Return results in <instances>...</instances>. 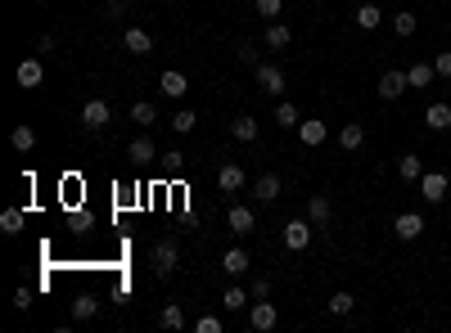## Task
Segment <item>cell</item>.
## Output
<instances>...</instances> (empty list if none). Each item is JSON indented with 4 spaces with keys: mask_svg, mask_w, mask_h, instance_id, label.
<instances>
[{
    "mask_svg": "<svg viewBox=\"0 0 451 333\" xmlns=\"http://www.w3.org/2000/svg\"><path fill=\"white\" fill-rule=\"evenodd\" d=\"M230 135H235L239 144H253V140H258V122H253L249 113H244V117H235V122H230Z\"/></svg>",
    "mask_w": 451,
    "mask_h": 333,
    "instance_id": "cell-18",
    "label": "cell"
},
{
    "mask_svg": "<svg viewBox=\"0 0 451 333\" xmlns=\"http://www.w3.org/2000/svg\"><path fill=\"white\" fill-rule=\"evenodd\" d=\"M253 72H258V86L266 95H285V72H280L275 64H258Z\"/></svg>",
    "mask_w": 451,
    "mask_h": 333,
    "instance_id": "cell-8",
    "label": "cell"
},
{
    "mask_svg": "<svg viewBox=\"0 0 451 333\" xmlns=\"http://www.w3.org/2000/svg\"><path fill=\"white\" fill-rule=\"evenodd\" d=\"M158 325H163V329H185V311H181V306L172 302V306H163V315H158Z\"/></svg>",
    "mask_w": 451,
    "mask_h": 333,
    "instance_id": "cell-28",
    "label": "cell"
},
{
    "mask_svg": "<svg viewBox=\"0 0 451 333\" xmlns=\"http://www.w3.org/2000/svg\"><path fill=\"white\" fill-rule=\"evenodd\" d=\"M298 140L302 144H307V149H316V144H325V140H330V127H325V122H298Z\"/></svg>",
    "mask_w": 451,
    "mask_h": 333,
    "instance_id": "cell-12",
    "label": "cell"
},
{
    "mask_svg": "<svg viewBox=\"0 0 451 333\" xmlns=\"http://www.w3.org/2000/svg\"><path fill=\"white\" fill-rule=\"evenodd\" d=\"M312 221H289V226H285V248L289 252H302V248H307V243H312Z\"/></svg>",
    "mask_w": 451,
    "mask_h": 333,
    "instance_id": "cell-4",
    "label": "cell"
},
{
    "mask_svg": "<svg viewBox=\"0 0 451 333\" xmlns=\"http://www.w3.org/2000/svg\"><path fill=\"white\" fill-rule=\"evenodd\" d=\"M447 176H443V171H424V176H420V194H424V203H443L447 199Z\"/></svg>",
    "mask_w": 451,
    "mask_h": 333,
    "instance_id": "cell-3",
    "label": "cell"
},
{
    "mask_svg": "<svg viewBox=\"0 0 451 333\" xmlns=\"http://www.w3.org/2000/svg\"><path fill=\"white\" fill-rule=\"evenodd\" d=\"M424 127H429V131H451V104H429Z\"/></svg>",
    "mask_w": 451,
    "mask_h": 333,
    "instance_id": "cell-15",
    "label": "cell"
},
{
    "mask_svg": "<svg viewBox=\"0 0 451 333\" xmlns=\"http://www.w3.org/2000/svg\"><path fill=\"white\" fill-rule=\"evenodd\" d=\"M104 9H108V18H122V14H127V0H108Z\"/></svg>",
    "mask_w": 451,
    "mask_h": 333,
    "instance_id": "cell-41",
    "label": "cell"
},
{
    "mask_svg": "<svg viewBox=\"0 0 451 333\" xmlns=\"http://www.w3.org/2000/svg\"><path fill=\"white\" fill-rule=\"evenodd\" d=\"M433 77H438V68H433V64H424V59L406 68V81H411V86H420V90H424V86H429Z\"/></svg>",
    "mask_w": 451,
    "mask_h": 333,
    "instance_id": "cell-21",
    "label": "cell"
},
{
    "mask_svg": "<svg viewBox=\"0 0 451 333\" xmlns=\"http://www.w3.org/2000/svg\"><path fill=\"white\" fill-rule=\"evenodd\" d=\"M401 90H411V81H406V72H397V68H388L384 77H379V100H397Z\"/></svg>",
    "mask_w": 451,
    "mask_h": 333,
    "instance_id": "cell-10",
    "label": "cell"
},
{
    "mask_svg": "<svg viewBox=\"0 0 451 333\" xmlns=\"http://www.w3.org/2000/svg\"><path fill=\"white\" fill-rule=\"evenodd\" d=\"M275 320H280V311H275V302H266V298H258V302H253V311H249V325L258 329V333H266V329H275Z\"/></svg>",
    "mask_w": 451,
    "mask_h": 333,
    "instance_id": "cell-5",
    "label": "cell"
},
{
    "mask_svg": "<svg viewBox=\"0 0 451 333\" xmlns=\"http://www.w3.org/2000/svg\"><path fill=\"white\" fill-rule=\"evenodd\" d=\"M217 185H222V194H235V189H244V167L226 163L222 171H217Z\"/></svg>",
    "mask_w": 451,
    "mask_h": 333,
    "instance_id": "cell-14",
    "label": "cell"
},
{
    "mask_svg": "<svg viewBox=\"0 0 451 333\" xmlns=\"http://www.w3.org/2000/svg\"><path fill=\"white\" fill-rule=\"evenodd\" d=\"M393 234H397V239H401V243H411V239H420V234H424V216H420V212H401V216L393 221Z\"/></svg>",
    "mask_w": 451,
    "mask_h": 333,
    "instance_id": "cell-6",
    "label": "cell"
},
{
    "mask_svg": "<svg viewBox=\"0 0 451 333\" xmlns=\"http://www.w3.org/2000/svg\"><path fill=\"white\" fill-rule=\"evenodd\" d=\"M95 311H100V298H95V293H81V298L72 302V315H77V320H91Z\"/></svg>",
    "mask_w": 451,
    "mask_h": 333,
    "instance_id": "cell-27",
    "label": "cell"
},
{
    "mask_svg": "<svg viewBox=\"0 0 451 333\" xmlns=\"http://www.w3.org/2000/svg\"><path fill=\"white\" fill-rule=\"evenodd\" d=\"M14 306H18V311H28V306H32V293L18 288V293H14Z\"/></svg>",
    "mask_w": 451,
    "mask_h": 333,
    "instance_id": "cell-42",
    "label": "cell"
},
{
    "mask_svg": "<svg viewBox=\"0 0 451 333\" xmlns=\"http://www.w3.org/2000/svg\"><path fill=\"white\" fill-rule=\"evenodd\" d=\"M149 262H154V275H158V279H172V270H176V262H181V248H176L172 239H163V243H154Z\"/></svg>",
    "mask_w": 451,
    "mask_h": 333,
    "instance_id": "cell-1",
    "label": "cell"
},
{
    "mask_svg": "<svg viewBox=\"0 0 451 333\" xmlns=\"http://www.w3.org/2000/svg\"><path fill=\"white\" fill-rule=\"evenodd\" d=\"M158 90L167 95V100H181V95L190 90V81H185V72H176V68H167L163 77H158Z\"/></svg>",
    "mask_w": 451,
    "mask_h": 333,
    "instance_id": "cell-11",
    "label": "cell"
},
{
    "mask_svg": "<svg viewBox=\"0 0 451 333\" xmlns=\"http://www.w3.org/2000/svg\"><path fill=\"white\" fill-rule=\"evenodd\" d=\"M244 302H249V298H244V288H226V298H222L226 311H244Z\"/></svg>",
    "mask_w": 451,
    "mask_h": 333,
    "instance_id": "cell-35",
    "label": "cell"
},
{
    "mask_svg": "<svg viewBox=\"0 0 451 333\" xmlns=\"http://www.w3.org/2000/svg\"><path fill=\"white\" fill-rule=\"evenodd\" d=\"M131 158H136V163H154V158H158L149 135H136V140H131Z\"/></svg>",
    "mask_w": 451,
    "mask_h": 333,
    "instance_id": "cell-25",
    "label": "cell"
},
{
    "mask_svg": "<svg viewBox=\"0 0 451 333\" xmlns=\"http://www.w3.org/2000/svg\"><path fill=\"white\" fill-rule=\"evenodd\" d=\"M226 221H230V230H235V234H253V230H258V212H253V207H244V203L230 207Z\"/></svg>",
    "mask_w": 451,
    "mask_h": 333,
    "instance_id": "cell-7",
    "label": "cell"
},
{
    "mask_svg": "<svg viewBox=\"0 0 451 333\" xmlns=\"http://www.w3.org/2000/svg\"><path fill=\"white\" fill-rule=\"evenodd\" d=\"M275 122H280V127H298L302 117H298V108L289 104V100H280V104H275Z\"/></svg>",
    "mask_w": 451,
    "mask_h": 333,
    "instance_id": "cell-33",
    "label": "cell"
},
{
    "mask_svg": "<svg viewBox=\"0 0 451 333\" xmlns=\"http://www.w3.org/2000/svg\"><path fill=\"white\" fill-rule=\"evenodd\" d=\"M289 41H294V32H289L285 23H271V28H266V45H271V50H285Z\"/></svg>",
    "mask_w": 451,
    "mask_h": 333,
    "instance_id": "cell-26",
    "label": "cell"
},
{
    "mask_svg": "<svg viewBox=\"0 0 451 333\" xmlns=\"http://www.w3.org/2000/svg\"><path fill=\"white\" fill-rule=\"evenodd\" d=\"M23 226H28V212H23V207H5V212H0V230L5 234H18Z\"/></svg>",
    "mask_w": 451,
    "mask_h": 333,
    "instance_id": "cell-23",
    "label": "cell"
},
{
    "mask_svg": "<svg viewBox=\"0 0 451 333\" xmlns=\"http://www.w3.org/2000/svg\"><path fill=\"white\" fill-rule=\"evenodd\" d=\"M379 23H384V9H379V5H361V9H357V28L375 32V28H379Z\"/></svg>",
    "mask_w": 451,
    "mask_h": 333,
    "instance_id": "cell-24",
    "label": "cell"
},
{
    "mask_svg": "<svg viewBox=\"0 0 451 333\" xmlns=\"http://www.w3.org/2000/svg\"><path fill=\"white\" fill-rule=\"evenodd\" d=\"M239 64H253V68H258L262 59H258V50H253V45H239Z\"/></svg>",
    "mask_w": 451,
    "mask_h": 333,
    "instance_id": "cell-40",
    "label": "cell"
},
{
    "mask_svg": "<svg viewBox=\"0 0 451 333\" xmlns=\"http://www.w3.org/2000/svg\"><path fill=\"white\" fill-rule=\"evenodd\" d=\"M194 329L199 333H222L226 325H222V315H203V320H194Z\"/></svg>",
    "mask_w": 451,
    "mask_h": 333,
    "instance_id": "cell-36",
    "label": "cell"
},
{
    "mask_svg": "<svg viewBox=\"0 0 451 333\" xmlns=\"http://www.w3.org/2000/svg\"><path fill=\"white\" fill-rule=\"evenodd\" d=\"M108 117H113V113H108L104 100H86V104H81V127H86V131H104Z\"/></svg>",
    "mask_w": 451,
    "mask_h": 333,
    "instance_id": "cell-2",
    "label": "cell"
},
{
    "mask_svg": "<svg viewBox=\"0 0 451 333\" xmlns=\"http://www.w3.org/2000/svg\"><path fill=\"white\" fill-rule=\"evenodd\" d=\"M253 199H262V203L280 199V176H275V171H266V176H258V185H253Z\"/></svg>",
    "mask_w": 451,
    "mask_h": 333,
    "instance_id": "cell-16",
    "label": "cell"
},
{
    "mask_svg": "<svg viewBox=\"0 0 451 333\" xmlns=\"http://www.w3.org/2000/svg\"><path fill=\"white\" fill-rule=\"evenodd\" d=\"M222 270H226V275H244V270H249V252H244V248H230L226 257H222Z\"/></svg>",
    "mask_w": 451,
    "mask_h": 333,
    "instance_id": "cell-20",
    "label": "cell"
},
{
    "mask_svg": "<svg viewBox=\"0 0 451 333\" xmlns=\"http://www.w3.org/2000/svg\"><path fill=\"white\" fill-rule=\"evenodd\" d=\"M330 216H334V207H330V199H325V194H316V199L307 203V221H312L316 230H325V226H330Z\"/></svg>",
    "mask_w": 451,
    "mask_h": 333,
    "instance_id": "cell-13",
    "label": "cell"
},
{
    "mask_svg": "<svg viewBox=\"0 0 451 333\" xmlns=\"http://www.w3.org/2000/svg\"><path fill=\"white\" fill-rule=\"evenodd\" d=\"M253 5H258V14H262V18H271V23L280 18V0H253Z\"/></svg>",
    "mask_w": 451,
    "mask_h": 333,
    "instance_id": "cell-37",
    "label": "cell"
},
{
    "mask_svg": "<svg viewBox=\"0 0 451 333\" xmlns=\"http://www.w3.org/2000/svg\"><path fill=\"white\" fill-rule=\"evenodd\" d=\"M258 298H271V279H253V302Z\"/></svg>",
    "mask_w": 451,
    "mask_h": 333,
    "instance_id": "cell-39",
    "label": "cell"
},
{
    "mask_svg": "<svg viewBox=\"0 0 451 333\" xmlns=\"http://www.w3.org/2000/svg\"><path fill=\"white\" fill-rule=\"evenodd\" d=\"M338 144H343L348 153H357L361 144H365V127H361V122H348V127L338 131Z\"/></svg>",
    "mask_w": 451,
    "mask_h": 333,
    "instance_id": "cell-17",
    "label": "cell"
},
{
    "mask_svg": "<svg viewBox=\"0 0 451 333\" xmlns=\"http://www.w3.org/2000/svg\"><path fill=\"white\" fill-rule=\"evenodd\" d=\"M9 144H14L18 153H28V149H36V131H32V127H14V135H9Z\"/></svg>",
    "mask_w": 451,
    "mask_h": 333,
    "instance_id": "cell-30",
    "label": "cell"
},
{
    "mask_svg": "<svg viewBox=\"0 0 451 333\" xmlns=\"http://www.w3.org/2000/svg\"><path fill=\"white\" fill-rule=\"evenodd\" d=\"M433 68H438V77H451V50H443L433 59Z\"/></svg>",
    "mask_w": 451,
    "mask_h": 333,
    "instance_id": "cell-38",
    "label": "cell"
},
{
    "mask_svg": "<svg viewBox=\"0 0 451 333\" xmlns=\"http://www.w3.org/2000/svg\"><path fill=\"white\" fill-rule=\"evenodd\" d=\"M397 176H401V180H420V176H424L420 153H401V158H397Z\"/></svg>",
    "mask_w": 451,
    "mask_h": 333,
    "instance_id": "cell-19",
    "label": "cell"
},
{
    "mask_svg": "<svg viewBox=\"0 0 451 333\" xmlns=\"http://www.w3.org/2000/svg\"><path fill=\"white\" fill-rule=\"evenodd\" d=\"M131 122H140V127H149V122H158V108L149 100H136L131 104Z\"/></svg>",
    "mask_w": 451,
    "mask_h": 333,
    "instance_id": "cell-31",
    "label": "cell"
},
{
    "mask_svg": "<svg viewBox=\"0 0 451 333\" xmlns=\"http://www.w3.org/2000/svg\"><path fill=\"white\" fill-rule=\"evenodd\" d=\"M352 306H357V302H352L348 288H338L334 298H330V311H334V315H352Z\"/></svg>",
    "mask_w": 451,
    "mask_h": 333,
    "instance_id": "cell-34",
    "label": "cell"
},
{
    "mask_svg": "<svg viewBox=\"0 0 451 333\" xmlns=\"http://www.w3.org/2000/svg\"><path fill=\"white\" fill-rule=\"evenodd\" d=\"M194 127H199V117H194L190 108H181V113H172V131H176V135H190Z\"/></svg>",
    "mask_w": 451,
    "mask_h": 333,
    "instance_id": "cell-32",
    "label": "cell"
},
{
    "mask_svg": "<svg viewBox=\"0 0 451 333\" xmlns=\"http://www.w3.org/2000/svg\"><path fill=\"white\" fill-rule=\"evenodd\" d=\"M127 50H131V54H149V50H154V36L144 32V28H131V32H127Z\"/></svg>",
    "mask_w": 451,
    "mask_h": 333,
    "instance_id": "cell-22",
    "label": "cell"
},
{
    "mask_svg": "<svg viewBox=\"0 0 451 333\" xmlns=\"http://www.w3.org/2000/svg\"><path fill=\"white\" fill-rule=\"evenodd\" d=\"M416 28H420V18L411 14V9H401V14H393V32H397V36H416Z\"/></svg>",
    "mask_w": 451,
    "mask_h": 333,
    "instance_id": "cell-29",
    "label": "cell"
},
{
    "mask_svg": "<svg viewBox=\"0 0 451 333\" xmlns=\"http://www.w3.org/2000/svg\"><path fill=\"white\" fill-rule=\"evenodd\" d=\"M14 77H18V86H23V90H36V86L45 81V68H41V59H23Z\"/></svg>",
    "mask_w": 451,
    "mask_h": 333,
    "instance_id": "cell-9",
    "label": "cell"
}]
</instances>
